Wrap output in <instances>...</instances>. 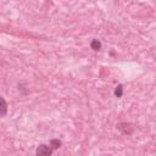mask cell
<instances>
[{
    "label": "cell",
    "instance_id": "2",
    "mask_svg": "<svg viewBox=\"0 0 156 156\" xmlns=\"http://www.w3.org/2000/svg\"><path fill=\"white\" fill-rule=\"evenodd\" d=\"M7 113V102L5 101L4 98L0 96V117L5 116Z\"/></svg>",
    "mask_w": 156,
    "mask_h": 156
},
{
    "label": "cell",
    "instance_id": "5",
    "mask_svg": "<svg viewBox=\"0 0 156 156\" xmlns=\"http://www.w3.org/2000/svg\"><path fill=\"white\" fill-rule=\"evenodd\" d=\"M115 95H116L117 98H121V96L123 95V87H122L121 84L116 87V89H115Z\"/></svg>",
    "mask_w": 156,
    "mask_h": 156
},
{
    "label": "cell",
    "instance_id": "4",
    "mask_svg": "<svg viewBox=\"0 0 156 156\" xmlns=\"http://www.w3.org/2000/svg\"><path fill=\"white\" fill-rule=\"evenodd\" d=\"M50 146H51V149H52V150L58 149V147L61 146V141H60L58 139H52V140L50 141Z\"/></svg>",
    "mask_w": 156,
    "mask_h": 156
},
{
    "label": "cell",
    "instance_id": "1",
    "mask_svg": "<svg viewBox=\"0 0 156 156\" xmlns=\"http://www.w3.org/2000/svg\"><path fill=\"white\" fill-rule=\"evenodd\" d=\"M35 152L39 156H49L52 154V149H51V146H48V145H40V146H38Z\"/></svg>",
    "mask_w": 156,
    "mask_h": 156
},
{
    "label": "cell",
    "instance_id": "3",
    "mask_svg": "<svg viewBox=\"0 0 156 156\" xmlns=\"http://www.w3.org/2000/svg\"><path fill=\"white\" fill-rule=\"evenodd\" d=\"M90 48H91L93 50L98 51V50H100V49H101V43H100L98 39H93V40H91V43H90Z\"/></svg>",
    "mask_w": 156,
    "mask_h": 156
}]
</instances>
